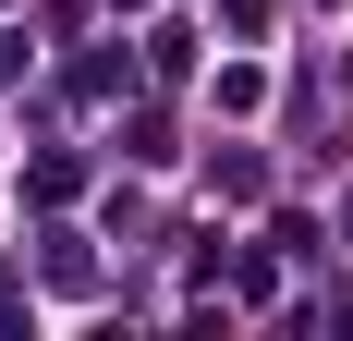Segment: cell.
<instances>
[{"instance_id":"cell-1","label":"cell","mask_w":353,"mask_h":341,"mask_svg":"<svg viewBox=\"0 0 353 341\" xmlns=\"http://www.w3.org/2000/svg\"><path fill=\"white\" fill-rule=\"evenodd\" d=\"M12 61H25V37H0V73H12Z\"/></svg>"}]
</instances>
